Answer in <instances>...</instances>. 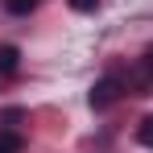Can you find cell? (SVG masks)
<instances>
[{
	"instance_id": "obj_1",
	"label": "cell",
	"mask_w": 153,
	"mask_h": 153,
	"mask_svg": "<svg viewBox=\"0 0 153 153\" xmlns=\"http://www.w3.org/2000/svg\"><path fill=\"white\" fill-rule=\"evenodd\" d=\"M124 87H128V83H124L120 75H103V79H95V83H91V91H87V103H91L95 112H103V108H112V103L124 95Z\"/></svg>"
},
{
	"instance_id": "obj_2",
	"label": "cell",
	"mask_w": 153,
	"mask_h": 153,
	"mask_svg": "<svg viewBox=\"0 0 153 153\" xmlns=\"http://www.w3.org/2000/svg\"><path fill=\"white\" fill-rule=\"evenodd\" d=\"M17 66H21V50L17 46H0V79H8V75H17Z\"/></svg>"
},
{
	"instance_id": "obj_3",
	"label": "cell",
	"mask_w": 153,
	"mask_h": 153,
	"mask_svg": "<svg viewBox=\"0 0 153 153\" xmlns=\"http://www.w3.org/2000/svg\"><path fill=\"white\" fill-rule=\"evenodd\" d=\"M25 149V137L17 128H0V153H21Z\"/></svg>"
},
{
	"instance_id": "obj_4",
	"label": "cell",
	"mask_w": 153,
	"mask_h": 153,
	"mask_svg": "<svg viewBox=\"0 0 153 153\" xmlns=\"http://www.w3.org/2000/svg\"><path fill=\"white\" fill-rule=\"evenodd\" d=\"M37 4H42V0H4V8H8L13 17H29Z\"/></svg>"
},
{
	"instance_id": "obj_5",
	"label": "cell",
	"mask_w": 153,
	"mask_h": 153,
	"mask_svg": "<svg viewBox=\"0 0 153 153\" xmlns=\"http://www.w3.org/2000/svg\"><path fill=\"white\" fill-rule=\"evenodd\" d=\"M25 120V108H4L0 112V128H13V124H21Z\"/></svg>"
},
{
	"instance_id": "obj_6",
	"label": "cell",
	"mask_w": 153,
	"mask_h": 153,
	"mask_svg": "<svg viewBox=\"0 0 153 153\" xmlns=\"http://www.w3.org/2000/svg\"><path fill=\"white\" fill-rule=\"evenodd\" d=\"M137 141L153 149V116H145V120H141V128H137Z\"/></svg>"
},
{
	"instance_id": "obj_7",
	"label": "cell",
	"mask_w": 153,
	"mask_h": 153,
	"mask_svg": "<svg viewBox=\"0 0 153 153\" xmlns=\"http://www.w3.org/2000/svg\"><path fill=\"white\" fill-rule=\"evenodd\" d=\"M141 71H145V79L153 83V46H145V58H141Z\"/></svg>"
},
{
	"instance_id": "obj_8",
	"label": "cell",
	"mask_w": 153,
	"mask_h": 153,
	"mask_svg": "<svg viewBox=\"0 0 153 153\" xmlns=\"http://www.w3.org/2000/svg\"><path fill=\"white\" fill-rule=\"evenodd\" d=\"M71 8H75V13H95L100 0H71Z\"/></svg>"
}]
</instances>
